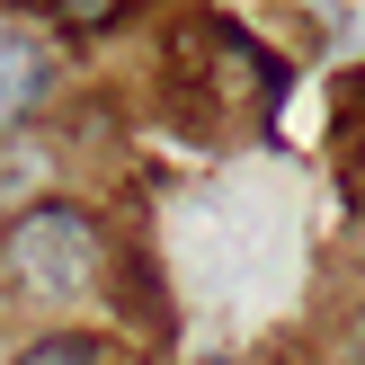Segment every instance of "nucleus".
<instances>
[{"mask_svg": "<svg viewBox=\"0 0 365 365\" xmlns=\"http://www.w3.org/2000/svg\"><path fill=\"white\" fill-rule=\"evenodd\" d=\"M18 365H107V339H89V330H45V339L18 348Z\"/></svg>", "mask_w": 365, "mask_h": 365, "instance_id": "obj_3", "label": "nucleus"}, {"mask_svg": "<svg viewBox=\"0 0 365 365\" xmlns=\"http://www.w3.org/2000/svg\"><path fill=\"white\" fill-rule=\"evenodd\" d=\"M9 267H18V285H27L36 303L89 294V285H98V223H89L81 205H36V214H18Z\"/></svg>", "mask_w": 365, "mask_h": 365, "instance_id": "obj_1", "label": "nucleus"}, {"mask_svg": "<svg viewBox=\"0 0 365 365\" xmlns=\"http://www.w3.org/2000/svg\"><path fill=\"white\" fill-rule=\"evenodd\" d=\"M63 27H107V18H125V0H45Z\"/></svg>", "mask_w": 365, "mask_h": 365, "instance_id": "obj_4", "label": "nucleus"}, {"mask_svg": "<svg viewBox=\"0 0 365 365\" xmlns=\"http://www.w3.org/2000/svg\"><path fill=\"white\" fill-rule=\"evenodd\" d=\"M45 81H53L45 45H36V36H18V27H0V134H9V125L45 98Z\"/></svg>", "mask_w": 365, "mask_h": 365, "instance_id": "obj_2", "label": "nucleus"}]
</instances>
